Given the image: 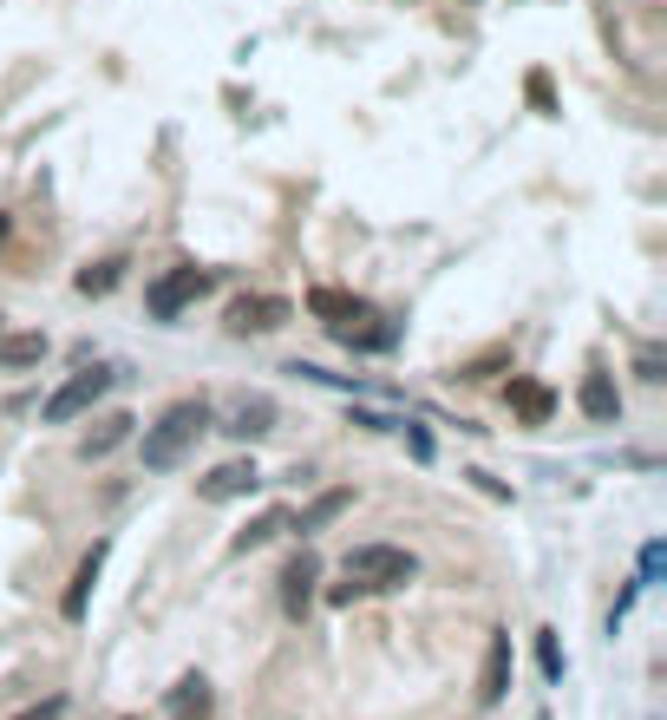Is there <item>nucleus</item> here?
Segmentation results:
<instances>
[{
  "label": "nucleus",
  "instance_id": "1a4fd4ad",
  "mask_svg": "<svg viewBox=\"0 0 667 720\" xmlns=\"http://www.w3.org/2000/svg\"><path fill=\"white\" fill-rule=\"evenodd\" d=\"M314 583H321V557H314V551L301 544L295 557L282 564V609H289L295 623L308 616V603H314Z\"/></svg>",
  "mask_w": 667,
  "mask_h": 720
},
{
  "label": "nucleus",
  "instance_id": "f3484780",
  "mask_svg": "<svg viewBox=\"0 0 667 720\" xmlns=\"http://www.w3.org/2000/svg\"><path fill=\"white\" fill-rule=\"evenodd\" d=\"M347 504H354V492H347V485H334V492H321L314 504H301V511H289V524H295L301 537H314V531H327V524H334V517H341Z\"/></svg>",
  "mask_w": 667,
  "mask_h": 720
},
{
  "label": "nucleus",
  "instance_id": "0eeeda50",
  "mask_svg": "<svg viewBox=\"0 0 667 720\" xmlns=\"http://www.w3.org/2000/svg\"><path fill=\"white\" fill-rule=\"evenodd\" d=\"M249 492H262L256 459H222L217 472L197 479V498H204V504H229V498H249Z\"/></svg>",
  "mask_w": 667,
  "mask_h": 720
},
{
  "label": "nucleus",
  "instance_id": "7ed1b4c3",
  "mask_svg": "<svg viewBox=\"0 0 667 720\" xmlns=\"http://www.w3.org/2000/svg\"><path fill=\"white\" fill-rule=\"evenodd\" d=\"M112 387H118V367H79L73 380H66V387L40 407V420H46V426H73V420H85V413H92Z\"/></svg>",
  "mask_w": 667,
  "mask_h": 720
},
{
  "label": "nucleus",
  "instance_id": "aec40b11",
  "mask_svg": "<svg viewBox=\"0 0 667 720\" xmlns=\"http://www.w3.org/2000/svg\"><path fill=\"white\" fill-rule=\"evenodd\" d=\"M536 661L550 681H563V648H556V629H536Z\"/></svg>",
  "mask_w": 667,
  "mask_h": 720
},
{
  "label": "nucleus",
  "instance_id": "39448f33",
  "mask_svg": "<svg viewBox=\"0 0 667 720\" xmlns=\"http://www.w3.org/2000/svg\"><path fill=\"white\" fill-rule=\"evenodd\" d=\"M289 315H295V301H282V295H236L222 308V328L229 335H275V328H289Z\"/></svg>",
  "mask_w": 667,
  "mask_h": 720
},
{
  "label": "nucleus",
  "instance_id": "ddd939ff",
  "mask_svg": "<svg viewBox=\"0 0 667 720\" xmlns=\"http://www.w3.org/2000/svg\"><path fill=\"white\" fill-rule=\"evenodd\" d=\"M275 420H282V413H275V400H269V393H249V400H236V413H229V439H242V445H256V439H269V432H275Z\"/></svg>",
  "mask_w": 667,
  "mask_h": 720
},
{
  "label": "nucleus",
  "instance_id": "393cba45",
  "mask_svg": "<svg viewBox=\"0 0 667 720\" xmlns=\"http://www.w3.org/2000/svg\"><path fill=\"white\" fill-rule=\"evenodd\" d=\"M66 714V695H46V701H33V708H20L13 720H60Z\"/></svg>",
  "mask_w": 667,
  "mask_h": 720
},
{
  "label": "nucleus",
  "instance_id": "6ab92c4d",
  "mask_svg": "<svg viewBox=\"0 0 667 720\" xmlns=\"http://www.w3.org/2000/svg\"><path fill=\"white\" fill-rule=\"evenodd\" d=\"M125 282V256H105V263H92V269H79V295H112V288Z\"/></svg>",
  "mask_w": 667,
  "mask_h": 720
},
{
  "label": "nucleus",
  "instance_id": "2eb2a0df",
  "mask_svg": "<svg viewBox=\"0 0 667 720\" xmlns=\"http://www.w3.org/2000/svg\"><path fill=\"white\" fill-rule=\"evenodd\" d=\"M217 714V695H210V675H177V688H170V720H210Z\"/></svg>",
  "mask_w": 667,
  "mask_h": 720
},
{
  "label": "nucleus",
  "instance_id": "f8f14e48",
  "mask_svg": "<svg viewBox=\"0 0 667 720\" xmlns=\"http://www.w3.org/2000/svg\"><path fill=\"white\" fill-rule=\"evenodd\" d=\"M132 426H138V420H132L125 407H118V413H98V420H92V432L79 439V459H85V465H98V459H112V452H118V445L132 439Z\"/></svg>",
  "mask_w": 667,
  "mask_h": 720
},
{
  "label": "nucleus",
  "instance_id": "b1692460",
  "mask_svg": "<svg viewBox=\"0 0 667 720\" xmlns=\"http://www.w3.org/2000/svg\"><path fill=\"white\" fill-rule=\"evenodd\" d=\"M661 564H667V544H661V537H655V544H648V551H642V576H635V583H642V589H648V583H655V576H661Z\"/></svg>",
  "mask_w": 667,
  "mask_h": 720
},
{
  "label": "nucleus",
  "instance_id": "423d86ee",
  "mask_svg": "<svg viewBox=\"0 0 667 720\" xmlns=\"http://www.w3.org/2000/svg\"><path fill=\"white\" fill-rule=\"evenodd\" d=\"M308 315H314V321H321L334 341H347V335L367 321L373 308L361 301V295H347V288H308Z\"/></svg>",
  "mask_w": 667,
  "mask_h": 720
},
{
  "label": "nucleus",
  "instance_id": "4468645a",
  "mask_svg": "<svg viewBox=\"0 0 667 720\" xmlns=\"http://www.w3.org/2000/svg\"><path fill=\"white\" fill-rule=\"evenodd\" d=\"M504 400H511V413H518L523 426H550V413H556V393L543 380H523V373H511Z\"/></svg>",
  "mask_w": 667,
  "mask_h": 720
},
{
  "label": "nucleus",
  "instance_id": "9b49d317",
  "mask_svg": "<svg viewBox=\"0 0 667 720\" xmlns=\"http://www.w3.org/2000/svg\"><path fill=\"white\" fill-rule=\"evenodd\" d=\"M576 407H583V420H595V426H615V420H622V387H615L602 367H590L583 387H576Z\"/></svg>",
  "mask_w": 667,
  "mask_h": 720
},
{
  "label": "nucleus",
  "instance_id": "cd10ccee",
  "mask_svg": "<svg viewBox=\"0 0 667 720\" xmlns=\"http://www.w3.org/2000/svg\"><path fill=\"white\" fill-rule=\"evenodd\" d=\"M7 229H13V223H7V216H0V243H7Z\"/></svg>",
  "mask_w": 667,
  "mask_h": 720
},
{
  "label": "nucleus",
  "instance_id": "f257e3e1",
  "mask_svg": "<svg viewBox=\"0 0 667 720\" xmlns=\"http://www.w3.org/2000/svg\"><path fill=\"white\" fill-rule=\"evenodd\" d=\"M204 432H217V407L204 400V393H190V400H170L157 420L145 426L138 439V459H145V472H177L190 452H197V439Z\"/></svg>",
  "mask_w": 667,
  "mask_h": 720
},
{
  "label": "nucleus",
  "instance_id": "a878e982",
  "mask_svg": "<svg viewBox=\"0 0 667 720\" xmlns=\"http://www.w3.org/2000/svg\"><path fill=\"white\" fill-rule=\"evenodd\" d=\"M530 105L550 112V79H543V72H530Z\"/></svg>",
  "mask_w": 667,
  "mask_h": 720
},
{
  "label": "nucleus",
  "instance_id": "6e6552de",
  "mask_svg": "<svg viewBox=\"0 0 667 720\" xmlns=\"http://www.w3.org/2000/svg\"><path fill=\"white\" fill-rule=\"evenodd\" d=\"M105 557H112V537H98V544L79 557L73 583H66V596H60V616H66V623H85V609H92V589H98V570H105Z\"/></svg>",
  "mask_w": 667,
  "mask_h": 720
},
{
  "label": "nucleus",
  "instance_id": "5701e85b",
  "mask_svg": "<svg viewBox=\"0 0 667 720\" xmlns=\"http://www.w3.org/2000/svg\"><path fill=\"white\" fill-rule=\"evenodd\" d=\"M399 432H406V445H413V459L426 465V459H432V432L419 426V420H399Z\"/></svg>",
  "mask_w": 667,
  "mask_h": 720
},
{
  "label": "nucleus",
  "instance_id": "9d476101",
  "mask_svg": "<svg viewBox=\"0 0 667 720\" xmlns=\"http://www.w3.org/2000/svg\"><path fill=\"white\" fill-rule=\"evenodd\" d=\"M511 668H518V655H511V636L498 629L491 648H484V675H478V708H498L504 695H511Z\"/></svg>",
  "mask_w": 667,
  "mask_h": 720
},
{
  "label": "nucleus",
  "instance_id": "20e7f679",
  "mask_svg": "<svg viewBox=\"0 0 667 720\" xmlns=\"http://www.w3.org/2000/svg\"><path fill=\"white\" fill-rule=\"evenodd\" d=\"M210 282H217L210 269H197V263H177L170 276H157V282L145 288L150 321H177V315H184V308H190L197 295H210Z\"/></svg>",
  "mask_w": 667,
  "mask_h": 720
},
{
  "label": "nucleus",
  "instance_id": "bb28decb",
  "mask_svg": "<svg viewBox=\"0 0 667 720\" xmlns=\"http://www.w3.org/2000/svg\"><path fill=\"white\" fill-rule=\"evenodd\" d=\"M465 479H471V485H478V492H491V498H511V492H504V485H498V479H491V472H465Z\"/></svg>",
  "mask_w": 667,
  "mask_h": 720
},
{
  "label": "nucleus",
  "instance_id": "c85d7f7f",
  "mask_svg": "<svg viewBox=\"0 0 667 720\" xmlns=\"http://www.w3.org/2000/svg\"><path fill=\"white\" fill-rule=\"evenodd\" d=\"M125 720H138V714H125Z\"/></svg>",
  "mask_w": 667,
  "mask_h": 720
},
{
  "label": "nucleus",
  "instance_id": "412c9836",
  "mask_svg": "<svg viewBox=\"0 0 667 720\" xmlns=\"http://www.w3.org/2000/svg\"><path fill=\"white\" fill-rule=\"evenodd\" d=\"M498 367H511V354H504V348H498V354H478V360H465V367H458L451 380H491Z\"/></svg>",
  "mask_w": 667,
  "mask_h": 720
},
{
  "label": "nucleus",
  "instance_id": "f03ea898",
  "mask_svg": "<svg viewBox=\"0 0 667 720\" xmlns=\"http://www.w3.org/2000/svg\"><path fill=\"white\" fill-rule=\"evenodd\" d=\"M341 576L361 589V596H386V589H406L419 576V557L399 551V544H354L341 557Z\"/></svg>",
  "mask_w": 667,
  "mask_h": 720
},
{
  "label": "nucleus",
  "instance_id": "4be33fe9",
  "mask_svg": "<svg viewBox=\"0 0 667 720\" xmlns=\"http://www.w3.org/2000/svg\"><path fill=\"white\" fill-rule=\"evenodd\" d=\"M635 373H642V380H667V354H661V341H648V348L635 354Z\"/></svg>",
  "mask_w": 667,
  "mask_h": 720
},
{
  "label": "nucleus",
  "instance_id": "a211bd4d",
  "mask_svg": "<svg viewBox=\"0 0 667 720\" xmlns=\"http://www.w3.org/2000/svg\"><path fill=\"white\" fill-rule=\"evenodd\" d=\"M40 360H46V335H40V328L0 335V373H27V367H40Z\"/></svg>",
  "mask_w": 667,
  "mask_h": 720
},
{
  "label": "nucleus",
  "instance_id": "dca6fc26",
  "mask_svg": "<svg viewBox=\"0 0 667 720\" xmlns=\"http://www.w3.org/2000/svg\"><path fill=\"white\" fill-rule=\"evenodd\" d=\"M282 531H289V504H269L262 517H249V524L229 537V557H249V551H262V544H269V537H282Z\"/></svg>",
  "mask_w": 667,
  "mask_h": 720
}]
</instances>
